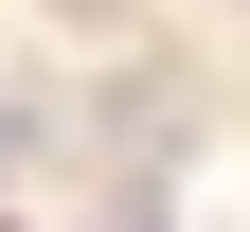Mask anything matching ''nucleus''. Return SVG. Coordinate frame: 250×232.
Returning a JSON list of instances; mask_svg holds the SVG:
<instances>
[{
    "label": "nucleus",
    "mask_w": 250,
    "mask_h": 232,
    "mask_svg": "<svg viewBox=\"0 0 250 232\" xmlns=\"http://www.w3.org/2000/svg\"><path fill=\"white\" fill-rule=\"evenodd\" d=\"M18 143H36V89H0V161H18Z\"/></svg>",
    "instance_id": "nucleus-1"
},
{
    "label": "nucleus",
    "mask_w": 250,
    "mask_h": 232,
    "mask_svg": "<svg viewBox=\"0 0 250 232\" xmlns=\"http://www.w3.org/2000/svg\"><path fill=\"white\" fill-rule=\"evenodd\" d=\"M72 18H107V0H72Z\"/></svg>",
    "instance_id": "nucleus-2"
}]
</instances>
